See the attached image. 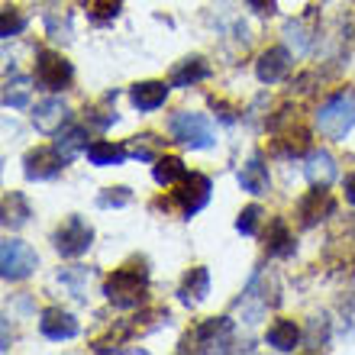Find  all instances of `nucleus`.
I'll return each instance as SVG.
<instances>
[{
	"instance_id": "9b49d317",
	"label": "nucleus",
	"mask_w": 355,
	"mask_h": 355,
	"mask_svg": "<svg viewBox=\"0 0 355 355\" xmlns=\"http://www.w3.org/2000/svg\"><path fill=\"white\" fill-rule=\"evenodd\" d=\"M39 329H42V336L46 339L62 343V339H75L78 336V320L71 317L68 310H62V307H49V310H42Z\"/></svg>"
},
{
	"instance_id": "5701e85b",
	"label": "nucleus",
	"mask_w": 355,
	"mask_h": 355,
	"mask_svg": "<svg viewBox=\"0 0 355 355\" xmlns=\"http://www.w3.org/2000/svg\"><path fill=\"white\" fill-rule=\"evenodd\" d=\"M152 178H155L162 187H171V184H178V181H184L187 168H184V162L178 159V155H162V159H155Z\"/></svg>"
},
{
	"instance_id": "6ab92c4d",
	"label": "nucleus",
	"mask_w": 355,
	"mask_h": 355,
	"mask_svg": "<svg viewBox=\"0 0 355 355\" xmlns=\"http://www.w3.org/2000/svg\"><path fill=\"white\" fill-rule=\"evenodd\" d=\"M204 78H210V65L204 58H184L171 75V87H191L197 81H204Z\"/></svg>"
},
{
	"instance_id": "4be33fe9",
	"label": "nucleus",
	"mask_w": 355,
	"mask_h": 355,
	"mask_svg": "<svg viewBox=\"0 0 355 355\" xmlns=\"http://www.w3.org/2000/svg\"><path fill=\"white\" fill-rule=\"evenodd\" d=\"M29 204H26V197L19 194V191H10L7 197H3V226L7 230H19V226H26L29 220Z\"/></svg>"
},
{
	"instance_id": "f257e3e1",
	"label": "nucleus",
	"mask_w": 355,
	"mask_h": 355,
	"mask_svg": "<svg viewBox=\"0 0 355 355\" xmlns=\"http://www.w3.org/2000/svg\"><path fill=\"white\" fill-rule=\"evenodd\" d=\"M146 291H149V268L142 262H130V265H123V268H116L107 278V284H103L107 300H110L113 307H123V310L142 307Z\"/></svg>"
},
{
	"instance_id": "c756f323",
	"label": "nucleus",
	"mask_w": 355,
	"mask_h": 355,
	"mask_svg": "<svg viewBox=\"0 0 355 355\" xmlns=\"http://www.w3.org/2000/svg\"><path fill=\"white\" fill-rule=\"evenodd\" d=\"M259 223H262V207L249 204L243 214H239V220H236V230H239L243 236H255L259 233Z\"/></svg>"
},
{
	"instance_id": "f03ea898",
	"label": "nucleus",
	"mask_w": 355,
	"mask_h": 355,
	"mask_svg": "<svg viewBox=\"0 0 355 355\" xmlns=\"http://www.w3.org/2000/svg\"><path fill=\"white\" fill-rule=\"evenodd\" d=\"M317 126L323 136H329V139H346L355 126V91L352 87L333 94V97L320 107Z\"/></svg>"
},
{
	"instance_id": "cd10ccee",
	"label": "nucleus",
	"mask_w": 355,
	"mask_h": 355,
	"mask_svg": "<svg viewBox=\"0 0 355 355\" xmlns=\"http://www.w3.org/2000/svg\"><path fill=\"white\" fill-rule=\"evenodd\" d=\"M23 29H26V17H23L17 7H3V13H0V36L13 39V36H19Z\"/></svg>"
},
{
	"instance_id": "c9c22d12",
	"label": "nucleus",
	"mask_w": 355,
	"mask_h": 355,
	"mask_svg": "<svg viewBox=\"0 0 355 355\" xmlns=\"http://www.w3.org/2000/svg\"><path fill=\"white\" fill-rule=\"evenodd\" d=\"M343 191H346V200L355 207V171H352V175H346V181H343Z\"/></svg>"
},
{
	"instance_id": "39448f33",
	"label": "nucleus",
	"mask_w": 355,
	"mask_h": 355,
	"mask_svg": "<svg viewBox=\"0 0 355 355\" xmlns=\"http://www.w3.org/2000/svg\"><path fill=\"white\" fill-rule=\"evenodd\" d=\"M91 245H94V230L81 216H68L65 223L55 230V249H58V255H65V259L85 255Z\"/></svg>"
},
{
	"instance_id": "b1692460",
	"label": "nucleus",
	"mask_w": 355,
	"mask_h": 355,
	"mask_svg": "<svg viewBox=\"0 0 355 355\" xmlns=\"http://www.w3.org/2000/svg\"><path fill=\"white\" fill-rule=\"evenodd\" d=\"M239 184H243V191H249V194H268V171H265V165L259 159H249L243 165V171H239Z\"/></svg>"
},
{
	"instance_id": "dca6fc26",
	"label": "nucleus",
	"mask_w": 355,
	"mask_h": 355,
	"mask_svg": "<svg viewBox=\"0 0 355 355\" xmlns=\"http://www.w3.org/2000/svg\"><path fill=\"white\" fill-rule=\"evenodd\" d=\"M304 175H307L310 184H323L329 187L333 181H336V159L329 155V152H310L307 165H304Z\"/></svg>"
},
{
	"instance_id": "72a5a7b5",
	"label": "nucleus",
	"mask_w": 355,
	"mask_h": 355,
	"mask_svg": "<svg viewBox=\"0 0 355 355\" xmlns=\"http://www.w3.org/2000/svg\"><path fill=\"white\" fill-rule=\"evenodd\" d=\"M210 107L216 110V116L223 123H236V110L230 107V103H223V101H216V97H210Z\"/></svg>"
},
{
	"instance_id": "6e6552de",
	"label": "nucleus",
	"mask_w": 355,
	"mask_h": 355,
	"mask_svg": "<svg viewBox=\"0 0 355 355\" xmlns=\"http://www.w3.org/2000/svg\"><path fill=\"white\" fill-rule=\"evenodd\" d=\"M175 200H178V207L184 210V216L200 214L207 207V200H210V178L200 175V171H191L184 181H178Z\"/></svg>"
},
{
	"instance_id": "473e14b6",
	"label": "nucleus",
	"mask_w": 355,
	"mask_h": 355,
	"mask_svg": "<svg viewBox=\"0 0 355 355\" xmlns=\"http://www.w3.org/2000/svg\"><path fill=\"white\" fill-rule=\"evenodd\" d=\"M323 323H327L323 317L310 320V349H323V346H327V329L320 333V327H323Z\"/></svg>"
},
{
	"instance_id": "f8f14e48",
	"label": "nucleus",
	"mask_w": 355,
	"mask_h": 355,
	"mask_svg": "<svg viewBox=\"0 0 355 355\" xmlns=\"http://www.w3.org/2000/svg\"><path fill=\"white\" fill-rule=\"evenodd\" d=\"M68 103L58 101V97H49V101H42L36 107V113H33V123H36L39 132H46V136H52V132H62V126L68 123Z\"/></svg>"
},
{
	"instance_id": "7c9ffc66",
	"label": "nucleus",
	"mask_w": 355,
	"mask_h": 355,
	"mask_svg": "<svg viewBox=\"0 0 355 355\" xmlns=\"http://www.w3.org/2000/svg\"><path fill=\"white\" fill-rule=\"evenodd\" d=\"M132 200V194L126 187H107L101 197H97V204L101 207H126Z\"/></svg>"
},
{
	"instance_id": "aec40b11",
	"label": "nucleus",
	"mask_w": 355,
	"mask_h": 355,
	"mask_svg": "<svg viewBox=\"0 0 355 355\" xmlns=\"http://www.w3.org/2000/svg\"><path fill=\"white\" fill-rule=\"evenodd\" d=\"M265 249H268V255H278V259H284V255L294 252V239H291L288 223H284V220H271V223H268V233H265Z\"/></svg>"
},
{
	"instance_id": "393cba45",
	"label": "nucleus",
	"mask_w": 355,
	"mask_h": 355,
	"mask_svg": "<svg viewBox=\"0 0 355 355\" xmlns=\"http://www.w3.org/2000/svg\"><path fill=\"white\" fill-rule=\"evenodd\" d=\"M55 149L62 152L68 162H71L81 149H87V130H85V126H68L65 132H58Z\"/></svg>"
},
{
	"instance_id": "7ed1b4c3",
	"label": "nucleus",
	"mask_w": 355,
	"mask_h": 355,
	"mask_svg": "<svg viewBox=\"0 0 355 355\" xmlns=\"http://www.w3.org/2000/svg\"><path fill=\"white\" fill-rule=\"evenodd\" d=\"M230 336H233V320L230 317L200 320V323L184 336L181 352H216V349H226Z\"/></svg>"
},
{
	"instance_id": "e433bc0d",
	"label": "nucleus",
	"mask_w": 355,
	"mask_h": 355,
	"mask_svg": "<svg viewBox=\"0 0 355 355\" xmlns=\"http://www.w3.org/2000/svg\"><path fill=\"white\" fill-rule=\"evenodd\" d=\"M284 33H288V36H294V33H300V26H297V23H288V26H284ZM297 46L300 49H310L307 36H297Z\"/></svg>"
},
{
	"instance_id": "a211bd4d",
	"label": "nucleus",
	"mask_w": 355,
	"mask_h": 355,
	"mask_svg": "<svg viewBox=\"0 0 355 355\" xmlns=\"http://www.w3.org/2000/svg\"><path fill=\"white\" fill-rule=\"evenodd\" d=\"M268 346L278 352H294L300 346V329L291 320H275L268 327Z\"/></svg>"
},
{
	"instance_id": "4468645a",
	"label": "nucleus",
	"mask_w": 355,
	"mask_h": 355,
	"mask_svg": "<svg viewBox=\"0 0 355 355\" xmlns=\"http://www.w3.org/2000/svg\"><path fill=\"white\" fill-rule=\"evenodd\" d=\"M210 294V271L207 268H191L181 281V291H178V297L184 307H197L200 300H207Z\"/></svg>"
},
{
	"instance_id": "2eb2a0df",
	"label": "nucleus",
	"mask_w": 355,
	"mask_h": 355,
	"mask_svg": "<svg viewBox=\"0 0 355 355\" xmlns=\"http://www.w3.org/2000/svg\"><path fill=\"white\" fill-rule=\"evenodd\" d=\"M168 91L171 85H165V81H142V85H132L130 101L136 110H159L165 97H168Z\"/></svg>"
},
{
	"instance_id": "f3484780",
	"label": "nucleus",
	"mask_w": 355,
	"mask_h": 355,
	"mask_svg": "<svg viewBox=\"0 0 355 355\" xmlns=\"http://www.w3.org/2000/svg\"><path fill=\"white\" fill-rule=\"evenodd\" d=\"M130 159V149H123V146H113L107 139H97L87 146V162L97 165V168H107V165H123V162Z\"/></svg>"
},
{
	"instance_id": "c85d7f7f",
	"label": "nucleus",
	"mask_w": 355,
	"mask_h": 355,
	"mask_svg": "<svg viewBox=\"0 0 355 355\" xmlns=\"http://www.w3.org/2000/svg\"><path fill=\"white\" fill-rule=\"evenodd\" d=\"M123 7V0H87L85 10H87V17L97 19V23H107V19H113L116 13H120Z\"/></svg>"
},
{
	"instance_id": "423d86ee",
	"label": "nucleus",
	"mask_w": 355,
	"mask_h": 355,
	"mask_svg": "<svg viewBox=\"0 0 355 355\" xmlns=\"http://www.w3.org/2000/svg\"><path fill=\"white\" fill-rule=\"evenodd\" d=\"M71 78H75V68L58 52L42 49L36 55V85L39 87H46V91H65L71 85Z\"/></svg>"
},
{
	"instance_id": "ddd939ff",
	"label": "nucleus",
	"mask_w": 355,
	"mask_h": 355,
	"mask_svg": "<svg viewBox=\"0 0 355 355\" xmlns=\"http://www.w3.org/2000/svg\"><path fill=\"white\" fill-rule=\"evenodd\" d=\"M288 71H291L288 49H268V52H262L259 62H255V75H259L262 85H278V81H284Z\"/></svg>"
},
{
	"instance_id": "2f4dec72",
	"label": "nucleus",
	"mask_w": 355,
	"mask_h": 355,
	"mask_svg": "<svg viewBox=\"0 0 355 355\" xmlns=\"http://www.w3.org/2000/svg\"><path fill=\"white\" fill-rule=\"evenodd\" d=\"M87 123H94V126H101V130H107L110 123H116V110H101V107H91L87 110Z\"/></svg>"
},
{
	"instance_id": "a878e982",
	"label": "nucleus",
	"mask_w": 355,
	"mask_h": 355,
	"mask_svg": "<svg viewBox=\"0 0 355 355\" xmlns=\"http://www.w3.org/2000/svg\"><path fill=\"white\" fill-rule=\"evenodd\" d=\"M307 149H310V132L307 130H291V132H284L281 139H275V152L284 155V159L304 155Z\"/></svg>"
},
{
	"instance_id": "1a4fd4ad",
	"label": "nucleus",
	"mask_w": 355,
	"mask_h": 355,
	"mask_svg": "<svg viewBox=\"0 0 355 355\" xmlns=\"http://www.w3.org/2000/svg\"><path fill=\"white\" fill-rule=\"evenodd\" d=\"M68 165V159L62 155V152L52 146V149H33L26 152V159H23V175L29 178V181H49V178L62 175Z\"/></svg>"
},
{
	"instance_id": "f704fd0d",
	"label": "nucleus",
	"mask_w": 355,
	"mask_h": 355,
	"mask_svg": "<svg viewBox=\"0 0 355 355\" xmlns=\"http://www.w3.org/2000/svg\"><path fill=\"white\" fill-rule=\"evenodd\" d=\"M245 3H249V7L255 10V13H262V17H271V13H275V0H245Z\"/></svg>"
},
{
	"instance_id": "20e7f679",
	"label": "nucleus",
	"mask_w": 355,
	"mask_h": 355,
	"mask_svg": "<svg viewBox=\"0 0 355 355\" xmlns=\"http://www.w3.org/2000/svg\"><path fill=\"white\" fill-rule=\"evenodd\" d=\"M168 130L178 142H184L191 149H210L216 142L214 126H210L204 113H175L168 120Z\"/></svg>"
},
{
	"instance_id": "412c9836",
	"label": "nucleus",
	"mask_w": 355,
	"mask_h": 355,
	"mask_svg": "<svg viewBox=\"0 0 355 355\" xmlns=\"http://www.w3.org/2000/svg\"><path fill=\"white\" fill-rule=\"evenodd\" d=\"M33 81L26 75H10L3 81V107H13V110H23L29 107V94H33Z\"/></svg>"
},
{
	"instance_id": "9d476101",
	"label": "nucleus",
	"mask_w": 355,
	"mask_h": 355,
	"mask_svg": "<svg viewBox=\"0 0 355 355\" xmlns=\"http://www.w3.org/2000/svg\"><path fill=\"white\" fill-rule=\"evenodd\" d=\"M336 210V204H333V197H329V191L323 184H313V191H310L307 197H300L297 204V216H300V226H317L320 220H327L329 214Z\"/></svg>"
},
{
	"instance_id": "bb28decb",
	"label": "nucleus",
	"mask_w": 355,
	"mask_h": 355,
	"mask_svg": "<svg viewBox=\"0 0 355 355\" xmlns=\"http://www.w3.org/2000/svg\"><path fill=\"white\" fill-rule=\"evenodd\" d=\"M126 149H130L132 159L155 162V155H159V149H162V139H159V136H152V132H142V136H132Z\"/></svg>"
},
{
	"instance_id": "0eeeda50",
	"label": "nucleus",
	"mask_w": 355,
	"mask_h": 355,
	"mask_svg": "<svg viewBox=\"0 0 355 355\" xmlns=\"http://www.w3.org/2000/svg\"><path fill=\"white\" fill-rule=\"evenodd\" d=\"M36 262V252L26 243L3 239V245H0V275H3V281H23L26 275H33Z\"/></svg>"
}]
</instances>
